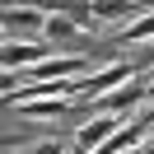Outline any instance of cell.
<instances>
[{
	"label": "cell",
	"instance_id": "7",
	"mask_svg": "<svg viewBox=\"0 0 154 154\" xmlns=\"http://www.w3.org/2000/svg\"><path fill=\"white\" fill-rule=\"evenodd\" d=\"M126 42H145V47H149V42H154V10L145 14V19H135V23H126V28L117 33V47H126Z\"/></svg>",
	"mask_w": 154,
	"mask_h": 154
},
{
	"label": "cell",
	"instance_id": "9",
	"mask_svg": "<svg viewBox=\"0 0 154 154\" xmlns=\"http://www.w3.org/2000/svg\"><path fill=\"white\" fill-rule=\"evenodd\" d=\"M145 66H154V42H149V47H145V56L135 61V70H145Z\"/></svg>",
	"mask_w": 154,
	"mask_h": 154
},
{
	"label": "cell",
	"instance_id": "8",
	"mask_svg": "<svg viewBox=\"0 0 154 154\" xmlns=\"http://www.w3.org/2000/svg\"><path fill=\"white\" fill-rule=\"evenodd\" d=\"M23 154H66V149H61V140H38L33 149H23Z\"/></svg>",
	"mask_w": 154,
	"mask_h": 154
},
{
	"label": "cell",
	"instance_id": "3",
	"mask_svg": "<svg viewBox=\"0 0 154 154\" xmlns=\"http://www.w3.org/2000/svg\"><path fill=\"white\" fill-rule=\"evenodd\" d=\"M126 122H131V117H94V122H84V126L75 131V140H79V149H84V154H94L98 145H107Z\"/></svg>",
	"mask_w": 154,
	"mask_h": 154
},
{
	"label": "cell",
	"instance_id": "1",
	"mask_svg": "<svg viewBox=\"0 0 154 154\" xmlns=\"http://www.w3.org/2000/svg\"><path fill=\"white\" fill-rule=\"evenodd\" d=\"M47 19H51V14L38 10V5H5V10H0L5 42H14V33H38V28H47Z\"/></svg>",
	"mask_w": 154,
	"mask_h": 154
},
{
	"label": "cell",
	"instance_id": "6",
	"mask_svg": "<svg viewBox=\"0 0 154 154\" xmlns=\"http://www.w3.org/2000/svg\"><path fill=\"white\" fill-rule=\"evenodd\" d=\"M140 14V5L135 0H94V19H135Z\"/></svg>",
	"mask_w": 154,
	"mask_h": 154
},
{
	"label": "cell",
	"instance_id": "5",
	"mask_svg": "<svg viewBox=\"0 0 154 154\" xmlns=\"http://www.w3.org/2000/svg\"><path fill=\"white\" fill-rule=\"evenodd\" d=\"M42 33H47L51 47H89V42L79 38L84 28H79L75 19H66V14H56V10H51V19H47V28H42Z\"/></svg>",
	"mask_w": 154,
	"mask_h": 154
},
{
	"label": "cell",
	"instance_id": "4",
	"mask_svg": "<svg viewBox=\"0 0 154 154\" xmlns=\"http://www.w3.org/2000/svg\"><path fill=\"white\" fill-rule=\"evenodd\" d=\"M70 112H75V98H38V103L19 107V117H28V122H61Z\"/></svg>",
	"mask_w": 154,
	"mask_h": 154
},
{
	"label": "cell",
	"instance_id": "10",
	"mask_svg": "<svg viewBox=\"0 0 154 154\" xmlns=\"http://www.w3.org/2000/svg\"><path fill=\"white\" fill-rule=\"evenodd\" d=\"M140 154H154V140H145V145H140Z\"/></svg>",
	"mask_w": 154,
	"mask_h": 154
},
{
	"label": "cell",
	"instance_id": "2",
	"mask_svg": "<svg viewBox=\"0 0 154 154\" xmlns=\"http://www.w3.org/2000/svg\"><path fill=\"white\" fill-rule=\"evenodd\" d=\"M42 61H51V51L42 47V42H5V51H0V66L10 70V75H28L33 66H42Z\"/></svg>",
	"mask_w": 154,
	"mask_h": 154
}]
</instances>
